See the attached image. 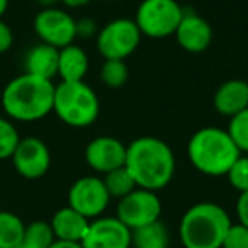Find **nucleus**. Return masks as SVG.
<instances>
[{
  "label": "nucleus",
  "instance_id": "f257e3e1",
  "mask_svg": "<svg viewBox=\"0 0 248 248\" xmlns=\"http://www.w3.org/2000/svg\"><path fill=\"white\" fill-rule=\"evenodd\" d=\"M124 167L140 189L158 192L172 182L177 163L172 148L163 140L141 136L126 146Z\"/></svg>",
  "mask_w": 248,
  "mask_h": 248
},
{
  "label": "nucleus",
  "instance_id": "f03ea898",
  "mask_svg": "<svg viewBox=\"0 0 248 248\" xmlns=\"http://www.w3.org/2000/svg\"><path fill=\"white\" fill-rule=\"evenodd\" d=\"M55 83L53 80L22 73L12 78L2 92V107L9 119L21 123L41 121L53 112Z\"/></svg>",
  "mask_w": 248,
  "mask_h": 248
},
{
  "label": "nucleus",
  "instance_id": "7ed1b4c3",
  "mask_svg": "<svg viewBox=\"0 0 248 248\" xmlns=\"http://www.w3.org/2000/svg\"><path fill=\"white\" fill-rule=\"evenodd\" d=\"M240 155V150L226 129L216 126L197 129L187 143V158L190 165L207 177L226 175Z\"/></svg>",
  "mask_w": 248,
  "mask_h": 248
},
{
  "label": "nucleus",
  "instance_id": "20e7f679",
  "mask_svg": "<svg viewBox=\"0 0 248 248\" xmlns=\"http://www.w3.org/2000/svg\"><path fill=\"white\" fill-rule=\"evenodd\" d=\"M231 217L223 206L202 201L184 213L179 223V238L184 248H221Z\"/></svg>",
  "mask_w": 248,
  "mask_h": 248
},
{
  "label": "nucleus",
  "instance_id": "39448f33",
  "mask_svg": "<svg viewBox=\"0 0 248 248\" xmlns=\"http://www.w3.org/2000/svg\"><path fill=\"white\" fill-rule=\"evenodd\" d=\"M53 112L72 128H89L100 114V100L95 90L83 82H60L55 85Z\"/></svg>",
  "mask_w": 248,
  "mask_h": 248
},
{
  "label": "nucleus",
  "instance_id": "423d86ee",
  "mask_svg": "<svg viewBox=\"0 0 248 248\" xmlns=\"http://www.w3.org/2000/svg\"><path fill=\"white\" fill-rule=\"evenodd\" d=\"M184 12L177 0H143L136 9L135 22L141 36L163 39L173 36Z\"/></svg>",
  "mask_w": 248,
  "mask_h": 248
},
{
  "label": "nucleus",
  "instance_id": "0eeeda50",
  "mask_svg": "<svg viewBox=\"0 0 248 248\" xmlns=\"http://www.w3.org/2000/svg\"><path fill=\"white\" fill-rule=\"evenodd\" d=\"M141 38L143 36L135 19L119 17L109 21L99 29L95 36V46L104 60L126 62V58H129L138 49Z\"/></svg>",
  "mask_w": 248,
  "mask_h": 248
},
{
  "label": "nucleus",
  "instance_id": "6e6552de",
  "mask_svg": "<svg viewBox=\"0 0 248 248\" xmlns=\"http://www.w3.org/2000/svg\"><path fill=\"white\" fill-rule=\"evenodd\" d=\"M162 201L158 194L146 189H135L131 194L117 201L116 217L131 231L160 221Z\"/></svg>",
  "mask_w": 248,
  "mask_h": 248
},
{
  "label": "nucleus",
  "instance_id": "1a4fd4ad",
  "mask_svg": "<svg viewBox=\"0 0 248 248\" xmlns=\"http://www.w3.org/2000/svg\"><path fill=\"white\" fill-rule=\"evenodd\" d=\"M109 202L110 196L104 186L102 177L99 175L80 177L68 190V206L89 221L104 216Z\"/></svg>",
  "mask_w": 248,
  "mask_h": 248
},
{
  "label": "nucleus",
  "instance_id": "9d476101",
  "mask_svg": "<svg viewBox=\"0 0 248 248\" xmlns=\"http://www.w3.org/2000/svg\"><path fill=\"white\" fill-rule=\"evenodd\" d=\"M34 32L41 43L62 49L77 39V19L60 7L41 9L34 17Z\"/></svg>",
  "mask_w": 248,
  "mask_h": 248
},
{
  "label": "nucleus",
  "instance_id": "9b49d317",
  "mask_svg": "<svg viewBox=\"0 0 248 248\" xmlns=\"http://www.w3.org/2000/svg\"><path fill=\"white\" fill-rule=\"evenodd\" d=\"M11 160L19 175L28 180L41 179L51 167V153L48 145L34 136L21 138Z\"/></svg>",
  "mask_w": 248,
  "mask_h": 248
},
{
  "label": "nucleus",
  "instance_id": "f8f14e48",
  "mask_svg": "<svg viewBox=\"0 0 248 248\" xmlns=\"http://www.w3.org/2000/svg\"><path fill=\"white\" fill-rule=\"evenodd\" d=\"M82 248H131V230L116 216H100L89 223Z\"/></svg>",
  "mask_w": 248,
  "mask_h": 248
},
{
  "label": "nucleus",
  "instance_id": "ddd939ff",
  "mask_svg": "<svg viewBox=\"0 0 248 248\" xmlns=\"http://www.w3.org/2000/svg\"><path fill=\"white\" fill-rule=\"evenodd\" d=\"M85 162L95 173L106 175L124 167L126 145L114 136H97L85 146Z\"/></svg>",
  "mask_w": 248,
  "mask_h": 248
},
{
  "label": "nucleus",
  "instance_id": "4468645a",
  "mask_svg": "<svg viewBox=\"0 0 248 248\" xmlns=\"http://www.w3.org/2000/svg\"><path fill=\"white\" fill-rule=\"evenodd\" d=\"M175 41L187 53H202L211 46L213 41V28L204 17L196 12H184L182 21L177 26Z\"/></svg>",
  "mask_w": 248,
  "mask_h": 248
},
{
  "label": "nucleus",
  "instance_id": "2eb2a0df",
  "mask_svg": "<svg viewBox=\"0 0 248 248\" xmlns=\"http://www.w3.org/2000/svg\"><path fill=\"white\" fill-rule=\"evenodd\" d=\"M213 104L221 116L233 117L248 107V82L240 78L226 80L214 92Z\"/></svg>",
  "mask_w": 248,
  "mask_h": 248
},
{
  "label": "nucleus",
  "instance_id": "dca6fc26",
  "mask_svg": "<svg viewBox=\"0 0 248 248\" xmlns=\"http://www.w3.org/2000/svg\"><path fill=\"white\" fill-rule=\"evenodd\" d=\"M89 223L90 221L85 216L77 213L70 206L58 209L53 214L51 221H49L53 234H55V240L77 241V243L82 241L83 234H85L87 228H89Z\"/></svg>",
  "mask_w": 248,
  "mask_h": 248
},
{
  "label": "nucleus",
  "instance_id": "f3484780",
  "mask_svg": "<svg viewBox=\"0 0 248 248\" xmlns=\"http://www.w3.org/2000/svg\"><path fill=\"white\" fill-rule=\"evenodd\" d=\"M58 58H60V49L53 48L45 43L32 46L28 51L24 60L26 72L29 75L39 77V78L53 80L58 77Z\"/></svg>",
  "mask_w": 248,
  "mask_h": 248
},
{
  "label": "nucleus",
  "instance_id": "a211bd4d",
  "mask_svg": "<svg viewBox=\"0 0 248 248\" xmlns=\"http://www.w3.org/2000/svg\"><path fill=\"white\" fill-rule=\"evenodd\" d=\"M89 72V56L78 45H68L60 49L58 77L60 82H83Z\"/></svg>",
  "mask_w": 248,
  "mask_h": 248
},
{
  "label": "nucleus",
  "instance_id": "6ab92c4d",
  "mask_svg": "<svg viewBox=\"0 0 248 248\" xmlns=\"http://www.w3.org/2000/svg\"><path fill=\"white\" fill-rule=\"evenodd\" d=\"M170 234L162 221L131 231V248H169Z\"/></svg>",
  "mask_w": 248,
  "mask_h": 248
},
{
  "label": "nucleus",
  "instance_id": "aec40b11",
  "mask_svg": "<svg viewBox=\"0 0 248 248\" xmlns=\"http://www.w3.org/2000/svg\"><path fill=\"white\" fill-rule=\"evenodd\" d=\"M26 224L17 214L0 211V248H16L24 238Z\"/></svg>",
  "mask_w": 248,
  "mask_h": 248
},
{
  "label": "nucleus",
  "instance_id": "412c9836",
  "mask_svg": "<svg viewBox=\"0 0 248 248\" xmlns=\"http://www.w3.org/2000/svg\"><path fill=\"white\" fill-rule=\"evenodd\" d=\"M102 180L110 199L119 201L128 196V194H131L135 189H138L135 179L131 177V173L128 172L126 167H119V169L106 173V175H102Z\"/></svg>",
  "mask_w": 248,
  "mask_h": 248
},
{
  "label": "nucleus",
  "instance_id": "4be33fe9",
  "mask_svg": "<svg viewBox=\"0 0 248 248\" xmlns=\"http://www.w3.org/2000/svg\"><path fill=\"white\" fill-rule=\"evenodd\" d=\"M55 241L51 224L48 221H32L26 226L22 243L31 248H49Z\"/></svg>",
  "mask_w": 248,
  "mask_h": 248
},
{
  "label": "nucleus",
  "instance_id": "5701e85b",
  "mask_svg": "<svg viewBox=\"0 0 248 248\" xmlns=\"http://www.w3.org/2000/svg\"><path fill=\"white\" fill-rule=\"evenodd\" d=\"M129 70L124 60H104L100 66V80L109 89H119L128 82Z\"/></svg>",
  "mask_w": 248,
  "mask_h": 248
},
{
  "label": "nucleus",
  "instance_id": "b1692460",
  "mask_svg": "<svg viewBox=\"0 0 248 248\" xmlns=\"http://www.w3.org/2000/svg\"><path fill=\"white\" fill-rule=\"evenodd\" d=\"M226 131L236 145V148L240 150V153L248 155V107L230 117Z\"/></svg>",
  "mask_w": 248,
  "mask_h": 248
},
{
  "label": "nucleus",
  "instance_id": "393cba45",
  "mask_svg": "<svg viewBox=\"0 0 248 248\" xmlns=\"http://www.w3.org/2000/svg\"><path fill=\"white\" fill-rule=\"evenodd\" d=\"M21 136L9 117H0V160L12 158Z\"/></svg>",
  "mask_w": 248,
  "mask_h": 248
},
{
  "label": "nucleus",
  "instance_id": "a878e982",
  "mask_svg": "<svg viewBox=\"0 0 248 248\" xmlns=\"http://www.w3.org/2000/svg\"><path fill=\"white\" fill-rule=\"evenodd\" d=\"M226 179L236 192H248V155L241 153L238 156V160L228 170Z\"/></svg>",
  "mask_w": 248,
  "mask_h": 248
},
{
  "label": "nucleus",
  "instance_id": "bb28decb",
  "mask_svg": "<svg viewBox=\"0 0 248 248\" xmlns=\"http://www.w3.org/2000/svg\"><path fill=\"white\" fill-rule=\"evenodd\" d=\"M221 248H248V228L240 223H231Z\"/></svg>",
  "mask_w": 248,
  "mask_h": 248
},
{
  "label": "nucleus",
  "instance_id": "cd10ccee",
  "mask_svg": "<svg viewBox=\"0 0 248 248\" xmlns=\"http://www.w3.org/2000/svg\"><path fill=\"white\" fill-rule=\"evenodd\" d=\"M99 28H97L93 19H80L77 21V38H95Z\"/></svg>",
  "mask_w": 248,
  "mask_h": 248
},
{
  "label": "nucleus",
  "instance_id": "c85d7f7f",
  "mask_svg": "<svg viewBox=\"0 0 248 248\" xmlns=\"http://www.w3.org/2000/svg\"><path fill=\"white\" fill-rule=\"evenodd\" d=\"M12 45H14V32L9 28L7 22L0 19V55L7 53L12 48Z\"/></svg>",
  "mask_w": 248,
  "mask_h": 248
},
{
  "label": "nucleus",
  "instance_id": "c756f323",
  "mask_svg": "<svg viewBox=\"0 0 248 248\" xmlns=\"http://www.w3.org/2000/svg\"><path fill=\"white\" fill-rule=\"evenodd\" d=\"M236 217L238 223L248 228V192H241L236 201Z\"/></svg>",
  "mask_w": 248,
  "mask_h": 248
},
{
  "label": "nucleus",
  "instance_id": "7c9ffc66",
  "mask_svg": "<svg viewBox=\"0 0 248 248\" xmlns=\"http://www.w3.org/2000/svg\"><path fill=\"white\" fill-rule=\"evenodd\" d=\"M49 248H82V245L77 241H63V240H55Z\"/></svg>",
  "mask_w": 248,
  "mask_h": 248
},
{
  "label": "nucleus",
  "instance_id": "2f4dec72",
  "mask_svg": "<svg viewBox=\"0 0 248 248\" xmlns=\"http://www.w3.org/2000/svg\"><path fill=\"white\" fill-rule=\"evenodd\" d=\"M60 2L70 9H80V7H83V5L90 4L92 0H60Z\"/></svg>",
  "mask_w": 248,
  "mask_h": 248
},
{
  "label": "nucleus",
  "instance_id": "473e14b6",
  "mask_svg": "<svg viewBox=\"0 0 248 248\" xmlns=\"http://www.w3.org/2000/svg\"><path fill=\"white\" fill-rule=\"evenodd\" d=\"M60 0H38V4L41 5L43 9H49V7H56Z\"/></svg>",
  "mask_w": 248,
  "mask_h": 248
},
{
  "label": "nucleus",
  "instance_id": "72a5a7b5",
  "mask_svg": "<svg viewBox=\"0 0 248 248\" xmlns=\"http://www.w3.org/2000/svg\"><path fill=\"white\" fill-rule=\"evenodd\" d=\"M7 7H9V0H0V19H2V16L5 14Z\"/></svg>",
  "mask_w": 248,
  "mask_h": 248
},
{
  "label": "nucleus",
  "instance_id": "f704fd0d",
  "mask_svg": "<svg viewBox=\"0 0 248 248\" xmlns=\"http://www.w3.org/2000/svg\"><path fill=\"white\" fill-rule=\"evenodd\" d=\"M16 248H31V247H28V245H24V243H22V241H21V243H19Z\"/></svg>",
  "mask_w": 248,
  "mask_h": 248
}]
</instances>
